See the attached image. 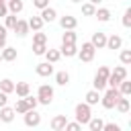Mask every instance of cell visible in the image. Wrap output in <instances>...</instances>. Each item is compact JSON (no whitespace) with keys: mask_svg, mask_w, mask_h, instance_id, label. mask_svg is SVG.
Instances as JSON below:
<instances>
[{"mask_svg":"<svg viewBox=\"0 0 131 131\" xmlns=\"http://www.w3.org/2000/svg\"><path fill=\"white\" fill-rule=\"evenodd\" d=\"M25 125L27 127H39L41 125V115L35 111V108H29L25 113Z\"/></svg>","mask_w":131,"mask_h":131,"instance_id":"cell-7","label":"cell"},{"mask_svg":"<svg viewBox=\"0 0 131 131\" xmlns=\"http://www.w3.org/2000/svg\"><path fill=\"white\" fill-rule=\"evenodd\" d=\"M70 2H76V4H78V2H82V0H70Z\"/></svg>","mask_w":131,"mask_h":131,"instance_id":"cell-45","label":"cell"},{"mask_svg":"<svg viewBox=\"0 0 131 131\" xmlns=\"http://www.w3.org/2000/svg\"><path fill=\"white\" fill-rule=\"evenodd\" d=\"M55 82H57L59 86H66V84L70 82V74H68V72H57V74H55Z\"/></svg>","mask_w":131,"mask_h":131,"instance_id":"cell-29","label":"cell"},{"mask_svg":"<svg viewBox=\"0 0 131 131\" xmlns=\"http://www.w3.org/2000/svg\"><path fill=\"white\" fill-rule=\"evenodd\" d=\"M94 53H96V47L88 41V43H82V49H80L76 55H78L82 61H92V59H94Z\"/></svg>","mask_w":131,"mask_h":131,"instance_id":"cell-6","label":"cell"},{"mask_svg":"<svg viewBox=\"0 0 131 131\" xmlns=\"http://www.w3.org/2000/svg\"><path fill=\"white\" fill-rule=\"evenodd\" d=\"M37 100H39V104H51V100H53V88L49 84H41L39 90H37Z\"/></svg>","mask_w":131,"mask_h":131,"instance_id":"cell-4","label":"cell"},{"mask_svg":"<svg viewBox=\"0 0 131 131\" xmlns=\"http://www.w3.org/2000/svg\"><path fill=\"white\" fill-rule=\"evenodd\" d=\"M119 57H121V63H123V66H129V63H131V49H123Z\"/></svg>","mask_w":131,"mask_h":131,"instance_id":"cell-34","label":"cell"},{"mask_svg":"<svg viewBox=\"0 0 131 131\" xmlns=\"http://www.w3.org/2000/svg\"><path fill=\"white\" fill-rule=\"evenodd\" d=\"M6 6H8V12H12V14H18V12L25 8L23 0H8V2H6Z\"/></svg>","mask_w":131,"mask_h":131,"instance_id":"cell-19","label":"cell"},{"mask_svg":"<svg viewBox=\"0 0 131 131\" xmlns=\"http://www.w3.org/2000/svg\"><path fill=\"white\" fill-rule=\"evenodd\" d=\"M6 102H8V94H6V92H2V90H0V106H4V104H6Z\"/></svg>","mask_w":131,"mask_h":131,"instance_id":"cell-43","label":"cell"},{"mask_svg":"<svg viewBox=\"0 0 131 131\" xmlns=\"http://www.w3.org/2000/svg\"><path fill=\"white\" fill-rule=\"evenodd\" d=\"M90 117H92V113H90V104H86V102L76 104V121H78L80 125H86V123L90 121Z\"/></svg>","mask_w":131,"mask_h":131,"instance_id":"cell-5","label":"cell"},{"mask_svg":"<svg viewBox=\"0 0 131 131\" xmlns=\"http://www.w3.org/2000/svg\"><path fill=\"white\" fill-rule=\"evenodd\" d=\"M0 55H2L4 61H14V59H16V47H6V45H4Z\"/></svg>","mask_w":131,"mask_h":131,"instance_id":"cell-17","label":"cell"},{"mask_svg":"<svg viewBox=\"0 0 131 131\" xmlns=\"http://www.w3.org/2000/svg\"><path fill=\"white\" fill-rule=\"evenodd\" d=\"M96 49H102V47H106V35L102 33V31H96L94 35H92V41H90Z\"/></svg>","mask_w":131,"mask_h":131,"instance_id":"cell-11","label":"cell"},{"mask_svg":"<svg viewBox=\"0 0 131 131\" xmlns=\"http://www.w3.org/2000/svg\"><path fill=\"white\" fill-rule=\"evenodd\" d=\"M66 123H68V119H66V115H55L53 119H51V129L53 131H63V127H66Z\"/></svg>","mask_w":131,"mask_h":131,"instance_id":"cell-13","label":"cell"},{"mask_svg":"<svg viewBox=\"0 0 131 131\" xmlns=\"http://www.w3.org/2000/svg\"><path fill=\"white\" fill-rule=\"evenodd\" d=\"M108 74H111V70L106 68V66H100L98 68V72H96V76H94V80H92V86H94V90H104L106 88V78H108Z\"/></svg>","mask_w":131,"mask_h":131,"instance_id":"cell-2","label":"cell"},{"mask_svg":"<svg viewBox=\"0 0 131 131\" xmlns=\"http://www.w3.org/2000/svg\"><path fill=\"white\" fill-rule=\"evenodd\" d=\"M27 23H29V29H33V31H41V29H43V25H45L41 16H31Z\"/></svg>","mask_w":131,"mask_h":131,"instance_id":"cell-24","label":"cell"},{"mask_svg":"<svg viewBox=\"0 0 131 131\" xmlns=\"http://www.w3.org/2000/svg\"><path fill=\"white\" fill-rule=\"evenodd\" d=\"M27 111H29V104L25 102V98L16 100V104H14V113H18V115H25Z\"/></svg>","mask_w":131,"mask_h":131,"instance_id":"cell-30","label":"cell"},{"mask_svg":"<svg viewBox=\"0 0 131 131\" xmlns=\"http://www.w3.org/2000/svg\"><path fill=\"white\" fill-rule=\"evenodd\" d=\"M14 92L18 98H25L27 94H31V84L29 82H16L14 84Z\"/></svg>","mask_w":131,"mask_h":131,"instance_id":"cell-12","label":"cell"},{"mask_svg":"<svg viewBox=\"0 0 131 131\" xmlns=\"http://www.w3.org/2000/svg\"><path fill=\"white\" fill-rule=\"evenodd\" d=\"M88 2H92V4H94V6H96V4H100V2H102V0H88Z\"/></svg>","mask_w":131,"mask_h":131,"instance_id":"cell-44","label":"cell"},{"mask_svg":"<svg viewBox=\"0 0 131 131\" xmlns=\"http://www.w3.org/2000/svg\"><path fill=\"white\" fill-rule=\"evenodd\" d=\"M94 10H96V6H94L92 2L82 4V14H84V16H94Z\"/></svg>","mask_w":131,"mask_h":131,"instance_id":"cell-31","label":"cell"},{"mask_svg":"<svg viewBox=\"0 0 131 131\" xmlns=\"http://www.w3.org/2000/svg\"><path fill=\"white\" fill-rule=\"evenodd\" d=\"M123 27H131V8H127L125 10V14H123Z\"/></svg>","mask_w":131,"mask_h":131,"instance_id":"cell-37","label":"cell"},{"mask_svg":"<svg viewBox=\"0 0 131 131\" xmlns=\"http://www.w3.org/2000/svg\"><path fill=\"white\" fill-rule=\"evenodd\" d=\"M59 25H61V29H63V31H68V29H76V27H78V20H76V16L66 14V16H61V18H59Z\"/></svg>","mask_w":131,"mask_h":131,"instance_id":"cell-10","label":"cell"},{"mask_svg":"<svg viewBox=\"0 0 131 131\" xmlns=\"http://www.w3.org/2000/svg\"><path fill=\"white\" fill-rule=\"evenodd\" d=\"M39 16L43 18V23H53V20H55V16H57V12H55V8L45 6V8H41V14H39Z\"/></svg>","mask_w":131,"mask_h":131,"instance_id":"cell-14","label":"cell"},{"mask_svg":"<svg viewBox=\"0 0 131 131\" xmlns=\"http://www.w3.org/2000/svg\"><path fill=\"white\" fill-rule=\"evenodd\" d=\"M121 96H123V94L119 92V88H108V90L104 92V96L100 98V102H102L104 108H115V104H117V100H119Z\"/></svg>","mask_w":131,"mask_h":131,"instance_id":"cell-3","label":"cell"},{"mask_svg":"<svg viewBox=\"0 0 131 131\" xmlns=\"http://www.w3.org/2000/svg\"><path fill=\"white\" fill-rule=\"evenodd\" d=\"M76 33H74V29H68L63 35H61V43H76Z\"/></svg>","mask_w":131,"mask_h":131,"instance_id":"cell-28","label":"cell"},{"mask_svg":"<svg viewBox=\"0 0 131 131\" xmlns=\"http://www.w3.org/2000/svg\"><path fill=\"white\" fill-rule=\"evenodd\" d=\"M47 51V43H33V53L35 55H43Z\"/></svg>","mask_w":131,"mask_h":131,"instance_id":"cell-33","label":"cell"},{"mask_svg":"<svg viewBox=\"0 0 131 131\" xmlns=\"http://www.w3.org/2000/svg\"><path fill=\"white\" fill-rule=\"evenodd\" d=\"M115 108H117L119 113H129V108H131V104H129V98H127V96H121V98L117 100Z\"/></svg>","mask_w":131,"mask_h":131,"instance_id":"cell-21","label":"cell"},{"mask_svg":"<svg viewBox=\"0 0 131 131\" xmlns=\"http://www.w3.org/2000/svg\"><path fill=\"white\" fill-rule=\"evenodd\" d=\"M14 115H16L14 108H10V106H6V104L0 106V121H2V123H12V121H14Z\"/></svg>","mask_w":131,"mask_h":131,"instance_id":"cell-9","label":"cell"},{"mask_svg":"<svg viewBox=\"0 0 131 131\" xmlns=\"http://www.w3.org/2000/svg\"><path fill=\"white\" fill-rule=\"evenodd\" d=\"M0 61H2V55H0Z\"/></svg>","mask_w":131,"mask_h":131,"instance_id":"cell-46","label":"cell"},{"mask_svg":"<svg viewBox=\"0 0 131 131\" xmlns=\"http://www.w3.org/2000/svg\"><path fill=\"white\" fill-rule=\"evenodd\" d=\"M12 31H14V33H16L18 37H25V35L29 33V23H27V20H20V18H18Z\"/></svg>","mask_w":131,"mask_h":131,"instance_id":"cell-16","label":"cell"},{"mask_svg":"<svg viewBox=\"0 0 131 131\" xmlns=\"http://www.w3.org/2000/svg\"><path fill=\"white\" fill-rule=\"evenodd\" d=\"M117 88H119V92H121L123 96H129V94H131V82H129L127 78H125V80H121Z\"/></svg>","mask_w":131,"mask_h":131,"instance_id":"cell-26","label":"cell"},{"mask_svg":"<svg viewBox=\"0 0 131 131\" xmlns=\"http://www.w3.org/2000/svg\"><path fill=\"white\" fill-rule=\"evenodd\" d=\"M121 45H123V39H121L119 35L106 37V47H108V49H121Z\"/></svg>","mask_w":131,"mask_h":131,"instance_id":"cell-18","label":"cell"},{"mask_svg":"<svg viewBox=\"0 0 131 131\" xmlns=\"http://www.w3.org/2000/svg\"><path fill=\"white\" fill-rule=\"evenodd\" d=\"M6 14H8V6L4 0H0V16H6Z\"/></svg>","mask_w":131,"mask_h":131,"instance_id":"cell-42","label":"cell"},{"mask_svg":"<svg viewBox=\"0 0 131 131\" xmlns=\"http://www.w3.org/2000/svg\"><path fill=\"white\" fill-rule=\"evenodd\" d=\"M33 4L37 8H45V6H49V0H33Z\"/></svg>","mask_w":131,"mask_h":131,"instance_id":"cell-41","label":"cell"},{"mask_svg":"<svg viewBox=\"0 0 131 131\" xmlns=\"http://www.w3.org/2000/svg\"><path fill=\"white\" fill-rule=\"evenodd\" d=\"M33 43H47V35L43 31H35L33 35Z\"/></svg>","mask_w":131,"mask_h":131,"instance_id":"cell-35","label":"cell"},{"mask_svg":"<svg viewBox=\"0 0 131 131\" xmlns=\"http://www.w3.org/2000/svg\"><path fill=\"white\" fill-rule=\"evenodd\" d=\"M25 102L29 104V108H37V104H39L37 96H31V94H27V96H25Z\"/></svg>","mask_w":131,"mask_h":131,"instance_id":"cell-36","label":"cell"},{"mask_svg":"<svg viewBox=\"0 0 131 131\" xmlns=\"http://www.w3.org/2000/svg\"><path fill=\"white\" fill-rule=\"evenodd\" d=\"M0 90H2V92H6V94L14 92V82H12V80H8V78H4V80L0 82Z\"/></svg>","mask_w":131,"mask_h":131,"instance_id":"cell-27","label":"cell"},{"mask_svg":"<svg viewBox=\"0 0 131 131\" xmlns=\"http://www.w3.org/2000/svg\"><path fill=\"white\" fill-rule=\"evenodd\" d=\"M59 53H61V55H66V57H74V55L78 53V47H76V43H61Z\"/></svg>","mask_w":131,"mask_h":131,"instance_id":"cell-15","label":"cell"},{"mask_svg":"<svg viewBox=\"0 0 131 131\" xmlns=\"http://www.w3.org/2000/svg\"><path fill=\"white\" fill-rule=\"evenodd\" d=\"M125 78H127V68H125V66H117V68L108 74V78H106V86L117 88V86H119V82H121V80H125Z\"/></svg>","mask_w":131,"mask_h":131,"instance_id":"cell-1","label":"cell"},{"mask_svg":"<svg viewBox=\"0 0 131 131\" xmlns=\"http://www.w3.org/2000/svg\"><path fill=\"white\" fill-rule=\"evenodd\" d=\"M35 72H37V76H41V78H47V76H51V74H53V66H51L49 61H43V63H37Z\"/></svg>","mask_w":131,"mask_h":131,"instance_id":"cell-8","label":"cell"},{"mask_svg":"<svg viewBox=\"0 0 131 131\" xmlns=\"http://www.w3.org/2000/svg\"><path fill=\"white\" fill-rule=\"evenodd\" d=\"M6 31H8V29L0 25V49H2L4 45H6Z\"/></svg>","mask_w":131,"mask_h":131,"instance_id":"cell-39","label":"cell"},{"mask_svg":"<svg viewBox=\"0 0 131 131\" xmlns=\"http://www.w3.org/2000/svg\"><path fill=\"white\" fill-rule=\"evenodd\" d=\"M4 18H6V25H4V27H6V29H14V25H16V20H18V18H16V14H12V12H8V14L4 16Z\"/></svg>","mask_w":131,"mask_h":131,"instance_id":"cell-32","label":"cell"},{"mask_svg":"<svg viewBox=\"0 0 131 131\" xmlns=\"http://www.w3.org/2000/svg\"><path fill=\"white\" fill-rule=\"evenodd\" d=\"M43 55L47 57V61H49V63H55V61H59V57H61V53H59L57 49H47Z\"/></svg>","mask_w":131,"mask_h":131,"instance_id":"cell-25","label":"cell"},{"mask_svg":"<svg viewBox=\"0 0 131 131\" xmlns=\"http://www.w3.org/2000/svg\"><path fill=\"white\" fill-rule=\"evenodd\" d=\"M63 129H68V131H80L82 129V125L78 123V121H74V123H66V127Z\"/></svg>","mask_w":131,"mask_h":131,"instance_id":"cell-38","label":"cell"},{"mask_svg":"<svg viewBox=\"0 0 131 131\" xmlns=\"http://www.w3.org/2000/svg\"><path fill=\"white\" fill-rule=\"evenodd\" d=\"M94 16H96L100 23H108V20H111V10H108V8H98V10H94Z\"/></svg>","mask_w":131,"mask_h":131,"instance_id":"cell-23","label":"cell"},{"mask_svg":"<svg viewBox=\"0 0 131 131\" xmlns=\"http://www.w3.org/2000/svg\"><path fill=\"white\" fill-rule=\"evenodd\" d=\"M4 2H8V0H4Z\"/></svg>","mask_w":131,"mask_h":131,"instance_id":"cell-47","label":"cell"},{"mask_svg":"<svg viewBox=\"0 0 131 131\" xmlns=\"http://www.w3.org/2000/svg\"><path fill=\"white\" fill-rule=\"evenodd\" d=\"M102 131H121V127L115 125V123H104L102 125Z\"/></svg>","mask_w":131,"mask_h":131,"instance_id":"cell-40","label":"cell"},{"mask_svg":"<svg viewBox=\"0 0 131 131\" xmlns=\"http://www.w3.org/2000/svg\"><path fill=\"white\" fill-rule=\"evenodd\" d=\"M86 125L90 127V131H102V125H104V121H102L100 117H90V121H88Z\"/></svg>","mask_w":131,"mask_h":131,"instance_id":"cell-22","label":"cell"},{"mask_svg":"<svg viewBox=\"0 0 131 131\" xmlns=\"http://www.w3.org/2000/svg\"><path fill=\"white\" fill-rule=\"evenodd\" d=\"M98 100H100V92H98V90H94V88H92V90H88V92H86V104H90V106H92V104H98Z\"/></svg>","mask_w":131,"mask_h":131,"instance_id":"cell-20","label":"cell"}]
</instances>
